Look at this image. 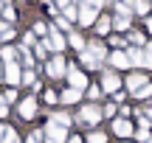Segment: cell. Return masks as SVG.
Wrapping results in <instances>:
<instances>
[{
	"label": "cell",
	"mask_w": 152,
	"mask_h": 143,
	"mask_svg": "<svg viewBox=\"0 0 152 143\" xmlns=\"http://www.w3.org/2000/svg\"><path fill=\"white\" fill-rule=\"evenodd\" d=\"M118 87H121V79H118V73L107 70V73L102 76V93H118Z\"/></svg>",
	"instance_id": "8"
},
{
	"label": "cell",
	"mask_w": 152,
	"mask_h": 143,
	"mask_svg": "<svg viewBox=\"0 0 152 143\" xmlns=\"http://www.w3.org/2000/svg\"><path fill=\"white\" fill-rule=\"evenodd\" d=\"M3 79H6L9 84H20V79H23L20 65H17V62H9V65L3 67Z\"/></svg>",
	"instance_id": "10"
},
{
	"label": "cell",
	"mask_w": 152,
	"mask_h": 143,
	"mask_svg": "<svg viewBox=\"0 0 152 143\" xmlns=\"http://www.w3.org/2000/svg\"><path fill=\"white\" fill-rule=\"evenodd\" d=\"M68 42H71L73 48L79 51V53H82V51L87 48V42H85V37H82V34H76V31H71V34H68Z\"/></svg>",
	"instance_id": "17"
},
{
	"label": "cell",
	"mask_w": 152,
	"mask_h": 143,
	"mask_svg": "<svg viewBox=\"0 0 152 143\" xmlns=\"http://www.w3.org/2000/svg\"><path fill=\"white\" fill-rule=\"evenodd\" d=\"M149 9H152V0H132V14L144 17V14H149Z\"/></svg>",
	"instance_id": "15"
},
{
	"label": "cell",
	"mask_w": 152,
	"mask_h": 143,
	"mask_svg": "<svg viewBox=\"0 0 152 143\" xmlns=\"http://www.w3.org/2000/svg\"><path fill=\"white\" fill-rule=\"evenodd\" d=\"M132 95H135V98H141V101H144V98H152V84L147 82V84H144L141 90H135V93H132Z\"/></svg>",
	"instance_id": "27"
},
{
	"label": "cell",
	"mask_w": 152,
	"mask_h": 143,
	"mask_svg": "<svg viewBox=\"0 0 152 143\" xmlns=\"http://www.w3.org/2000/svg\"><path fill=\"white\" fill-rule=\"evenodd\" d=\"M59 28H62V31H71V22H68V20H65L62 14L56 17V31H59Z\"/></svg>",
	"instance_id": "32"
},
{
	"label": "cell",
	"mask_w": 152,
	"mask_h": 143,
	"mask_svg": "<svg viewBox=\"0 0 152 143\" xmlns=\"http://www.w3.org/2000/svg\"><path fill=\"white\" fill-rule=\"evenodd\" d=\"M6 115H9V104H6V98L0 95V118H6Z\"/></svg>",
	"instance_id": "37"
},
{
	"label": "cell",
	"mask_w": 152,
	"mask_h": 143,
	"mask_svg": "<svg viewBox=\"0 0 152 143\" xmlns=\"http://www.w3.org/2000/svg\"><path fill=\"white\" fill-rule=\"evenodd\" d=\"M65 70H68V65H65V56L62 53H54V59H48V65H45V73L51 79H62Z\"/></svg>",
	"instance_id": "1"
},
{
	"label": "cell",
	"mask_w": 152,
	"mask_h": 143,
	"mask_svg": "<svg viewBox=\"0 0 152 143\" xmlns=\"http://www.w3.org/2000/svg\"><path fill=\"white\" fill-rule=\"evenodd\" d=\"M0 11H3V3H0Z\"/></svg>",
	"instance_id": "47"
},
{
	"label": "cell",
	"mask_w": 152,
	"mask_h": 143,
	"mask_svg": "<svg viewBox=\"0 0 152 143\" xmlns=\"http://www.w3.org/2000/svg\"><path fill=\"white\" fill-rule=\"evenodd\" d=\"M0 143H17V132L11 126H6V135H3V140H0Z\"/></svg>",
	"instance_id": "30"
},
{
	"label": "cell",
	"mask_w": 152,
	"mask_h": 143,
	"mask_svg": "<svg viewBox=\"0 0 152 143\" xmlns=\"http://www.w3.org/2000/svg\"><path fill=\"white\" fill-rule=\"evenodd\" d=\"M0 3H3V0H0Z\"/></svg>",
	"instance_id": "48"
},
{
	"label": "cell",
	"mask_w": 152,
	"mask_h": 143,
	"mask_svg": "<svg viewBox=\"0 0 152 143\" xmlns=\"http://www.w3.org/2000/svg\"><path fill=\"white\" fill-rule=\"evenodd\" d=\"M87 53H90L93 56V59H99V62H104V59H107V48H104V42H102V39H93V42H87Z\"/></svg>",
	"instance_id": "12"
},
{
	"label": "cell",
	"mask_w": 152,
	"mask_h": 143,
	"mask_svg": "<svg viewBox=\"0 0 152 143\" xmlns=\"http://www.w3.org/2000/svg\"><path fill=\"white\" fill-rule=\"evenodd\" d=\"M20 84H28V87H34V90H39V82H37V76H34L31 70H26V73H23V79H20Z\"/></svg>",
	"instance_id": "23"
},
{
	"label": "cell",
	"mask_w": 152,
	"mask_h": 143,
	"mask_svg": "<svg viewBox=\"0 0 152 143\" xmlns=\"http://www.w3.org/2000/svg\"><path fill=\"white\" fill-rule=\"evenodd\" d=\"M87 143H107V135L104 132H90L87 135Z\"/></svg>",
	"instance_id": "29"
},
{
	"label": "cell",
	"mask_w": 152,
	"mask_h": 143,
	"mask_svg": "<svg viewBox=\"0 0 152 143\" xmlns=\"http://www.w3.org/2000/svg\"><path fill=\"white\" fill-rule=\"evenodd\" d=\"M3 135H6V126H3V124H0V140H3Z\"/></svg>",
	"instance_id": "45"
},
{
	"label": "cell",
	"mask_w": 152,
	"mask_h": 143,
	"mask_svg": "<svg viewBox=\"0 0 152 143\" xmlns=\"http://www.w3.org/2000/svg\"><path fill=\"white\" fill-rule=\"evenodd\" d=\"M113 112H115V104H107V107L102 110V115H113Z\"/></svg>",
	"instance_id": "42"
},
{
	"label": "cell",
	"mask_w": 152,
	"mask_h": 143,
	"mask_svg": "<svg viewBox=\"0 0 152 143\" xmlns=\"http://www.w3.org/2000/svg\"><path fill=\"white\" fill-rule=\"evenodd\" d=\"M79 121L96 126V124L102 121V110H99V104H85V107H82V112H79Z\"/></svg>",
	"instance_id": "4"
},
{
	"label": "cell",
	"mask_w": 152,
	"mask_h": 143,
	"mask_svg": "<svg viewBox=\"0 0 152 143\" xmlns=\"http://www.w3.org/2000/svg\"><path fill=\"white\" fill-rule=\"evenodd\" d=\"M104 3H107V0H104Z\"/></svg>",
	"instance_id": "49"
},
{
	"label": "cell",
	"mask_w": 152,
	"mask_h": 143,
	"mask_svg": "<svg viewBox=\"0 0 152 143\" xmlns=\"http://www.w3.org/2000/svg\"><path fill=\"white\" fill-rule=\"evenodd\" d=\"M0 14H3V22H9V25L17 20V11L11 9V6H3V11H0Z\"/></svg>",
	"instance_id": "26"
},
{
	"label": "cell",
	"mask_w": 152,
	"mask_h": 143,
	"mask_svg": "<svg viewBox=\"0 0 152 143\" xmlns=\"http://www.w3.org/2000/svg\"><path fill=\"white\" fill-rule=\"evenodd\" d=\"M144 84H147V76H141V73H132V76L127 79V90H130V93H135V90H141Z\"/></svg>",
	"instance_id": "14"
},
{
	"label": "cell",
	"mask_w": 152,
	"mask_h": 143,
	"mask_svg": "<svg viewBox=\"0 0 152 143\" xmlns=\"http://www.w3.org/2000/svg\"><path fill=\"white\" fill-rule=\"evenodd\" d=\"M3 98H6V104H9V101H17V93H14V90H6Z\"/></svg>",
	"instance_id": "39"
},
{
	"label": "cell",
	"mask_w": 152,
	"mask_h": 143,
	"mask_svg": "<svg viewBox=\"0 0 152 143\" xmlns=\"http://www.w3.org/2000/svg\"><path fill=\"white\" fill-rule=\"evenodd\" d=\"M130 42H132V48H144V45H147V39H144L141 31H130Z\"/></svg>",
	"instance_id": "25"
},
{
	"label": "cell",
	"mask_w": 152,
	"mask_h": 143,
	"mask_svg": "<svg viewBox=\"0 0 152 143\" xmlns=\"http://www.w3.org/2000/svg\"><path fill=\"white\" fill-rule=\"evenodd\" d=\"M14 56H17L14 48H3V51H0V59H3L6 65H9V62H14Z\"/></svg>",
	"instance_id": "28"
},
{
	"label": "cell",
	"mask_w": 152,
	"mask_h": 143,
	"mask_svg": "<svg viewBox=\"0 0 152 143\" xmlns=\"http://www.w3.org/2000/svg\"><path fill=\"white\" fill-rule=\"evenodd\" d=\"M42 138H45V143H65L68 129H62V126H56V124L48 121V126L42 129Z\"/></svg>",
	"instance_id": "2"
},
{
	"label": "cell",
	"mask_w": 152,
	"mask_h": 143,
	"mask_svg": "<svg viewBox=\"0 0 152 143\" xmlns=\"http://www.w3.org/2000/svg\"><path fill=\"white\" fill-rule=\"evenodd\" d=\"M39 140H42V129H37L34 135H28V140H26V143H39Z\"/></svg>",
	"instance_id": "36"
},
{
	"label": "cell",
	"mask_w": 152,
	"mask_h": 143,
	"mask_svg": "<svg viewBox=\"0 0 152 143\" xmlns=\"http://www.w3.org/2000/svg\"><path fill=\"white\" fill-rule=\"evenodd\" d=\"M110 45L113 48H124V37H110Z\"/></svg>",
	"instance_id": "38"
},
{
	"label": "cell",
	"mask_w": 152,
	"mask_h": 143,
	"mask_svg": "<svg viewBox=\"0 0 152 143\" xmlns=\"http://www.w3.org/2000/svg\"><path fill=\"white\" fill-rule=\"evenodd\" d=\"M127 56H130V65L144 67V70H152V62L144 56V48H130V51H127Z\"/></svg>",
	"instance_id": "6"
},
{
	"label": "cell",
	"mask_w": 152,
	"mask_h": 143,
	"mask_svg": "<svg viewBox=\"0 0 152 143\" xmlns=\"http://www.w3.org/2000/svg\"><path fill=\"white\" fill-rule=\"evenodd\" d=\"M79 98H82V93H79V90H71V87H68L65 93L59 95V101H62V104H76Z\"/></svg>",
	"instance_id": "19"
},
{
	"label": "cell",
	"mask_w": 152,
	"mask_h": 143,
	"mask_svg": "<svg viewBox=\"0 0 152 143\" xmlns=\"http://www.w3.org/2000/svg\"><path fill=\"white\" fill-rule=\"evenodd\" d=\"M42 42H45V48H48V51H54V53H62V51H65V37H62V34L56 31L54 25H51L48 37H45Z\"/></svg>",
	"instance_id": "3"
},
{
	"label": "cell",
	"mask_w": 152,
	"mask_h": 143,
	"mask_svg": "<svg viewBox=\"0 0 152 143\" xmlns=\"http://www.w3.org/2000/svg\"><path fill=\"white\" fill-rule=\"evenodd\" d=\"M76 11H79V25H96V14L99 9H93V6H76Z\"/></svg>",
	"instance_id": "7"
},
{
	"label": "cell",
	"mask_w": 152,
	"mask_h": 143,
	"mask_svg": "<svg viewBox=\"0 0 152 143\" xmlns=\"http://www.w3.org/2000/svg\"><path fill=\"white\" fill-rule=\"evenodd\" d=\"M65 76H68V82H71V90H79V93H82V90L87 87V76H85L82 70H76L73 65L65 70Z\"/></svg>",
	"instance_id": "5"
},
{
	"label": "cell",
	"mask_w": 152,
	"mask_h": 143,
	"mask_svg": "<svg viewBox=\"0 0 152 143\" xmlns=\"http://www.w3.org/2000/svg\"><path fill=\"white\" fill-rule=\"evenodd\" d=\"M48 31H51V28L45 25V22H37V25H34V37H37V34H42V37H45Z\"/></svg>",
	"instance_id": "34"
},
{
	"label": "cell",
	"mask_w": 152,
	"mask_h": 143,
	"mask_svg": "<svg viewBox=\"0 0 152 143\" xmlns=\"http://www.w3.org/2000/svg\"><path fill=\"white\" fill-rule=\"evenodd\" d=\"M45 101H48V104H56V98H59V95L54 93V90H45V95H42Z\"/></svg>",
	"instance_id": "35"
},
{
	"label": "cell",
	"mask_w": 152,
	"mask_h": 143,
	"mask_svg": "<svg viewBox=\"0 0 152 143\" xmlns=\"http://www.w3.org/2000/svg\"><path fill=\"white\" fill-rule=\"evenodd\" d=\"M79 59H82V65H85L87 70H96V67L102 65V62H99V59H93V56L87 53V51H82V53H79Z\"/></svg>",
	"instance_id": "20"
},
{
	"label": "cell",
	"mask_w": 152,
	"mask_h": 143,
	"mask_svg": "<svg viewBox=\"0 0 152 143\" xmlns=\"http://www.w3.org/2000/svg\"><path fill=\"white\" fill-rule=\"evenodd\" d=\"M147 28H149V34H152V14L147 17Z\"/></svg>",
	"instance_id": "43"
},
{
	"label": "cell",
	"mask_w": 152,
	"mask_h": 143,
	"mask_svg": "<svg viewBox=\"0 0 152 143\" xmlns=\"http://www.w3.org/2000/svg\"><path fill=\"white\" fill-rule=\"evenodd\" d=\"M113 98H115V104H124V98H127V95L118 90V93H113Z\"/></svg>",
	"instance_id": "41"
},
{
	"label": "cell",
	"mask_w": 152,
	"mask_h": 143,
	"mask_svg": "<svg viewBox=\"0 0 152 143\" xmlns=\"http://www.w3.org/2000/svg\"><path fill=\"white\" fill-rule=\"evenodd\" d=\"M11 37H14V28L9 22H0V42H9Z\"/></svg>",
	"instance_id": "24"
},
{
	"label": "cell",
	"mask_w": 152,
	"mask_h": 143,
	"mask_svg": "<svg viewBox=\"0 0 152 143\" xmlns=\"http://www.w3.org/2000/svg\"><path fill=\"white\" fill-rule=\"evenodd\" d=\"M34 115H37V98H34V95H28V98H23V101H20V118L31 121Z\"/></svg>",
	"instance_id": "9"
},
{
	"label": "cell",
	"mask_w": 152,
	"mask_h": 143,
	"mask_svg": "<svg viewBox=\"0 0 152 143\" xmlns=\"http://www.w3.org/2000/svg\"><path fill=\"white\" fill-rule=\"evenodd\" d=\"M113 132L118 135V138H130L135 129H132V124L127 121V118H115V121H113Z\"/></svg>",
	"instance_id": "13"
},
{
	"label": "cell",
	"mask_w": 152,
	"mask_h": 143,
	"mask_svg": "<svg viewBox=\"0 0 152 143\" xmlns=\"http://www.w3.org/2000/svg\"><path fill=\"white\" fill-rule=\"evenodd\" d=\"M93 6H96V9H102V6H104V0H93Z\"/></svg>",
	"instance_id": "44"
},
{
	"label": "cell",
	"mask_w": 152,
	"mask_h": 143,
	"mask_svg": "<svg viewBox=\"0 0 152 143\" xmlns=\"http://www.w3.org/2000/svg\"><path fill=\"white\" fill-rule=\"evenodd\" d=\"M99 95H102V87H96V84H93V87H87V98H93V101H96Z\"/></svg>",
	"instance_id": "33"
},
{
	"label": "cell",
	"mask_w": 152,
	"mask_h": 143,
	"mask_svg": "<svg viewBox=\"0 0 152 143\" xmlns=\"http://www.w3.org/2000/svg\"><path fill=\"white\" fill-rule=\"evenodd\" d=\"M51 124L68 129V126H71V115H68V112H54V115H51Z\"/></svg>",
	"instance_id": "18"
},
{
	"label": "cell",
	"mask_w": 152,
	"mask_h": 143,
	"mask_svg": "<svg viewBox=\"0 0 152 143\" xmlns=\"http://www.w3.org/2000/svg\"><path fill=\"white\" fill-rule=\"evenodd\" d=\"M144 56H147V59L152 62V42H147V45H144Z\"/></svg>",
	"instance_id": "40"
},
{
	"label": "cell",
	"mask_w": 152,
	"mask_h": 143,
	"mask_svg": "<svg viewBox=\"0 0 152 143\" xmlns=\"http://www.w3.org/2000/svg\"><path fill=\"white\" fill-rule=\"evenodd\" d=\"M17 56L23 59V65H26V67H31V65H34V56H31V51H28V48H23V45L17 48Z\"/></svg>",
	"instance_id": "22"
},
{
	"label": "cell",
	"mask_w": 152,
	"mask_h": 143,
	"mask_svg": "<svg viewBox=\"0 0 152 143\" xmlns=\"http://www.w3.org/2000/svg\"><path fill=\"white\" fill-rule=\"evenodd\" d=\"M107 59H110V65H113L115 70H127V67H130V56H127V51H113Z\"/></svg>",
	"instance_id": "11"
},
{
	"label": "cell",
	"mask_w": 152,
	"mask_h": 143,
	"mask_svg": "<svg viewBox=\"0 0 152 143\" xmlns=\"http://www.w3.org/2000/svg\"><path fill=\"white\" fill-rule=\"evenodd\" d=\"M0 82H3V62H0Z\"/></svg>",
	"instance_id": "46"
},
{
	"label": "cell",
	"mask_w": 152,
	"mask_h": 143,
	"mask_svg": "<svg viewBox=\"0 0 152 143\" xmlns=\"http://www.w3.org/2000/svg\"><path fill=\"white\" fill-rule=\"evenodd\" d=\"M110 28H113V20H110V17H99L96 20V34L99 37H107Z\"/></svg>",
	"instance_id": "16"
},
{
	"label": "cell",
	"mask_w": 152,
	"mask_h": 143,
	"mask_svg": "<svg viewBox=\"0 0 152 143\" xmlns=\"http://www.w3.org/2000/svg\"><path fill=\"white\" fill-rule=\"evenodd\" d=\"M45 53H48L45 42H37V45H34V56H37V59H45Z\"/></svg>",
	"instance_id": "31"
},
{
	"label": "cell",
	"mask_w": 152,
	"mask_h": 143,
	"mask_svg": "<svg viewBox=\"0 0 152 143\" xmlns=\"http://www.w3.org/2000/svg\"><path fill=\"white\" fill-rule=\"evenodd\" d=\"M113 28H118V31H127V28H130V17L115 14V17H113Z\"/></svg>",
	"instance_id": "21"
}]
</instances>
